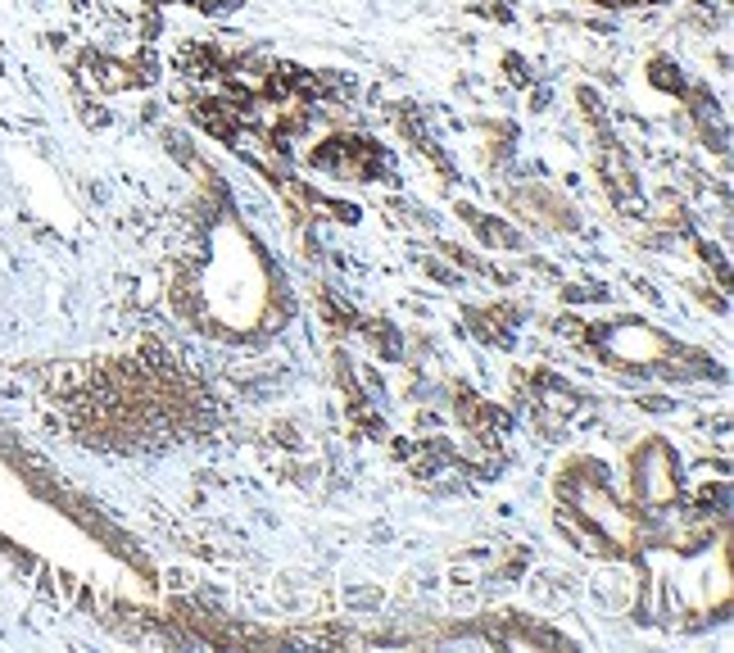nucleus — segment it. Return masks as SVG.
<instances>
[{"instance_id": "1", "label": "nucleus", "mask_w": 734, "mask_h": 653, "mask_svg": "<svg viewBox=\"0 0 734 653\" xmlns=\"http://www.w3.org/2000/svg\"><path fill=\"white\" fill-rule=\"evenodd\" d=\"M314 169H327L335 177H354V182H377L386 173V150L367 136H331L314 155H308Z\"/></svg>"}, {"instance_id": "2", "label": "nucleus", "mask_w": 734, "mask_h": 653, "mask_svg": "<svg viewBox=\"0 0 734 653\" xmlns=\"http://www.w3.org/2000/svg\"><path fill=\"white\" fill-rule=\"evenodd\" d=\"M186 5H195V10H209V14H218V10H236L241 0H186Z\"/></svg>"}]
</instances>
